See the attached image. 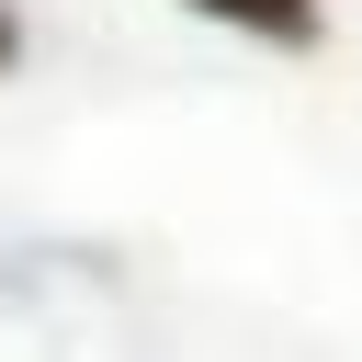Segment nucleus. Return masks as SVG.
<instances>
[{
	"label": "nucleus",
	"mask_w": 362,
	"mask_h": 362,
	"mask_svg": "<svg viewBox=\"0 0 362 362\" xmlns=\"http://www.w3.org/2000/svg\"><path fill=\"white\" fill-rule=\"evenodd\" d=\"M181 11H204L226 34H260V45H294V57L328 34V0H181Z\"/></svg>",
	"instance_id": "f257e3e1"
},
{
	"label": "nucleus",
	"mask_w": 362,
	"mask_h": 362,
	"mask_svg": "<svg viewBox=\"0 0 362 362\" xmlns=\"http://www.w3.org/2000/svg\"><path fill=\"white\" fill-rule=\"evenodd\" d=\"M11 68H23V11L0 0V79H11Z\"/></svg>",
	"instance_id": "f03ea898"
}]
</instances>
